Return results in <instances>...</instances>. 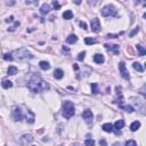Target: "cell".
Here are the masks:
<instances>
[{
    "label": "cell",
    "mask_w": 146,
    "mask_h": 146,
    "mask_svg": "<svg viewBox=\"0 0 146 146\" xmlns=\"http://www.w3.org/2000/svg\"><path fill=\"white\" fill-rule=\"evenodd\" d=\"M84 145H87V146H93V145H95V140H94V139H87L86 142H84Z\"/></svg>",
    "instance_id": "f1b7e54d"
},
{
    "label": "cell",
    "mask_w": 146,
    "mask_h": 146,
    "mask_svg": "<svg viewBox=\"0 0 146 146\" xmlns=\"http://www.w3.org/2000/svg\"><path fill=\"white\" fill-rule=\"evenodd\" d=\"M14 21V16H10V17H8L7 20H6V22L8 23V22H13Z\"/></svg>",
    "instance_id": "74e56055"
},
{
    "label": "cell",
    "mask_w": 146,
    "mask_h": 146,
    "mask_svg": "<svg viewBox=\"0 0 146 146\" xmlns=\"http://www.w3.org/2000/svg\"><path fill=\"white\" fill-rule=\"evenodd\" d=\"M16 73H17V67H15V66H9L8 67V71H7L8 75H15Z\"/></svg>",
    "instance_id": "603a6c76"
},
{
    "label": "cell",
    "mask_w": 146,
    "mask_h": 146,
    "mask_svg": "<svg viewBox=\"0 0 146 146\" xmlns=\"http://www.w3.org/2000/svg\"><path fill=\"white\" fill-rule=\"evenodd\" d=\"M39 66H40L41 70L47 71V70H49V68H50V64H49L48 62H46V60H41V62L39 63Z\"/></svg>",
    "instance_id": "5bb4252c"
},
{
    "label": "cell",
    "mask_w": 146,
    "mask_h": 146,
    "mask_svg": "<svg viewBox=\"0 0 146 146\" xmlns=\"http://www.w3.org/2000/svg\"><path fill=\"white\" fill-rule=\"evenodd\" d=\"M82 118H83V120L86 121L87 123H91L93 119H94V114L90 110H84L83 113H82Z\"/></svg>",
    "instance_id": "52a82bcc"
},
{
    "label": "cell",
    "mask_w": 146,
    "mask_h": 146,
    "mask_svg": "<svg viewBox=\"0 0 146 146\" xmlns=\"http://www.w3.org/2000/svg\"><path fill=\"white\" fill-rule=\"evenodd\" d=\"M27 88H29L32 93L38 94L41 91H45V90H48L49 84L47 83L46 81H43L39 75L34 74V75H32V78L30 79V81L27 82Z\"/></svg>",
    "instance_id": "6da1fadb"
},
{
    "label": "cell",
    "mask_w": 146,
    "mask_h": 146,
    "mask_svg": "<svg viewBox=\"0 0 146 146\" xmlns=\"http://www.w3.org/2000/svg\"><path fill=\"white\" fill-rule=\"evenodd\" d=\"M91 91H93V94H95V95L99 93V90H98V84L96 83V82L91 83Z\"/></svg>",
    "instance_id": "d4e9b609"
},
{
    "label": "cell",
    "mask_w": 146,
    "mask_h": 146,
    "mask_svg": "<svg viewBox=\"0 0 146 146\" xmlns=\"http://www.w3.org/2000/svg\"><path fill=\"white\" fill-rule=\"evenodd\" d=\"M12 55H15V57H14V58H16V59H18V60L31 59L32 57H33V56L31 55V53H29V51H27L26 49H24V48L18 49V50H15Z\"/></svg>",
    "instance_id": "3957f363"
},
{
    "label": "cell",
    "mask_w": 146,
    "mask_h": 146,
    "mask_svg": "<svg viewBox=\"0 0 146 146\" xmlns=\"http://www.w3.org/2000/svg\"><path fill=\"white\" fill-rule=\"evenodd\" d=\"M17 26H20V22H15V23H14V25L10 27V29H8V31H10V32H12V31H15Z\"/></svg>",
    "instance_id": "f546056e"
},
{
    "label": "cell",
    "mask_w": 146,
    "mask_h": 146,
    "mask_svg": "<svg viewBox=\"0 0 146 146\" xmlns=\"http://www.w3.org/2000/svg\"><path fill=\"white\" fill-rule=\"evenodd\" d=\"M33 142V137L31 136L30 134H24L23 136L20 138V143L23 145H27V144H31Z\"/></svg>",
    "instance_id": "ba28073f"
},
{
    "label": "cell",
    "mask_w": 146,
    "mask_h": 146,
    "mask_svg": "<svg viewBox=\"0 0 146 146\" xmlns=\"http://www.w3.org/2000/svg\"><path fill=\"white\" fill-rule=\"evenodd\" d=\"M76 41H78V37H76L75 34H70L66 38V42L70 43V45H73V43H75Z\"/></svg>",
    "instance_id": "4fadbf2b"
},
{
    "label": "cell",
    "mask_w": 146,
    "mask_h": 146,
    "mask_svg": "<svg viewBox=\"0 0 146 146\" xmlns=\"http://www.w3.org/2000/svg\"><path fill=\"white\" fill-rule=\"evenodd\" d=\"M102 15L104 17H110V16H117V8L113 5H107L102 9Z\"/></svg>",
    "instance_id": "277c9868"
},
{
    "label": "cell",
    "mask_w": 146,
    "mask_h": 146,
    "mask_svg": "<svg viewBox=\"0 0 146 146\" xmlns=\"http://www.w3.org/2000/svg\"><path fill=\"white\" fill-rule=\"evenodd\" d=\"M54 76H55V79H58V80L62 79L63 76H64V71L60 70V68H57L54 72Z\"/></svg>",
    "instance_id": "9a60e30c"
},
{
    "label": "cell",
    "mask_w": 146,
    "mask_h": 146,
    "mask_svg": "<svg viewBox=\"0 0 146 146\" xmlns=\"http://www.w3.org/2000/svg\"><path fill=\"white\" fill-rule=\"evenodd\" d=\"M90 27L94 32H98L101 30V22L98 18H93L90 22Z\"/></svg>",
    "instance_id": "9c48e42d"
},
{
    "label": "cell",
    "mask_w": 146,
    "mask_h": 146,
    "mask_svg": "<svg viewBox=\"0 0 146 146\" xmlns=\"http://www.w3.org/2000/svg\"><path fill=\"white\" fill-rule=\"evenodd\" d=\"M119 71L122 75V78H125L126 80H129L130 79V74H129L128 70L126 68V63L125 62H120L119 63Z\"/></svg>",
    "instance_id": "5b68a950"
},
{
    "label": "cell",
    "mask_w": 146,
    "mask_h": 146,
    "mask_svg": "<svg viewBox=\"0 0 146 146\" xmlns=\"http://www.w3.org/2000/svg\"><path fill=\"white\" fill-rule=\"evenodd\" d=\"M94 62H95L96 64H103V63L105 62V57L102 54H95L94 55Z\"/></svg>",
    "instance_id": "8fae6325"
},
{
    "label": "cell",
    "mask_w": 146,
    "mask_h": 146,
    "mask_svg": "<svg viewBox=\"0 0 146 146\" xmlns=\"http://www.w3.org/2000/svg\"><path fill=\"white\" fill-rule=\"evenodd\" d=\"M104 47L107 49V50L110 51H113L114 53V55H119V51H120V46L119 45H107V43H105L104 45Z\"/></svg>",
    "instance_id": "30bf717a"
},
{
    "label": "cell",
    "mask_w": 146,
    "mask_h": 146,
    "mask_svg": "<svg viewBox=\"0 0 146 146\" xmlns=\"http://www.w3.org/2000/svg\"><path fill=\"white\" fill-rule=\"evenodd\" d=\"M99 144H101V145H106V142H105V140H101Z\"/></svg>",
    "instance_id": "ab89813d"
},
{
    "label": "cell",
    "mask_w": 146,
    "mask_h": 146,
    "mask_svg": "<svg viewBox=\"0 0 146 146\" xmlns=\"http://www.w3.org/2000/svg\"><path fill=\"white\" fill-rule=\"evenodd\" d=\"M4 59H5V60H13L14 57H13L12 54H5V55H4Z\"/></svg>",
    "instance_id": "83f0119b"
},
{
    "label": "cell",
    "mask_w": 146,
    "mask_h": 146,
    "mask_svg": "<svg viewBox=\"0 0 146 146\" xmlns=\"http://www.w3.org/2000/svg\"><path fill=\"white\" fill-rule=\"evenodd\" d=\"M133 67H134L136 71H138V72H143V71H144V67H143L142 64H140V63H138V62H135L134 64H133Z\"/></svg>",
    "instance_id": "7402d4cb"
},
{
    "label": "cell",
    "mask_w": 146,
    "mask_h": 146,
    "mask_svg": "<svg viewBox=\"0 0 146 146\" xmlns=\"http://www.w3.org/2000/svg\"><path fill=\"white\" fill-rule=\"evenodd\" d=\"M84 55H86V51H82V53H80L79 56H78V59L79 60H83L84 59Z\"/></svg>",
    "instance_id": "1f68e13d"
},
{
    "label": "cell",
    "mask_w": 146,
    "mask_h": 146,
    "mask_svg": "<svg viewBox=\"0 0 146 146\" xmlns=\"http://www.w3.org/2000/svg\"><path fill=\"white\" fill-rule=\"evenodd\" d=\"M72 1H73L75 5H80V4L82 2V0H72Z\"/></svg>",
    "instance_id": "d590c367"
},
{
    "label": "cell",
    "mask_w": 146,
    "mask_h": 146,
    "mask_svg": "<svg viewBox=\"0 0 146 146\" xmlns=\"http://www.w3.org/2000/svg\"><path fill=\"white\" fill-rule=\"evenodd\" d=\"M120 34H123V33H120ZM120 34H111V33H109V34H107V38H109V39H110V38H111V39H114V38H119Z\"/></svg>",
    "instance_id": "836d02e7"
},
{
    "label": "cell",
    "mask_w": 146,
    "mask_h": 146,
    "mask_svg": "<svg viewBox=\"0 0 146 146\" xmlns=\"http://www.w3.org/2000/svg\"><path fill=\"white\" fill-rule=\"evenodd\" d=\"M50 12V6H49L48 4H43L42 6L40 7V13L42 14V15H46V14H48Z\"/></svg>",
    "instance_id": "7c38bea8"
},
{
    "label": "cell",
    "mask_w": 146,
    "mask_h": 146,
    "mask_svg": "<svg viewBox=\"0 0 146 146\" xmlns=\"http://www.w3.org/2000/svg\"><path fill=\"white\" fill-rule=\"evenodd\" d=\"M125 127V121L123 120H118V121H115V123H114V128L117 129L118 131L121 130V129Z\"/></svg>",
    "instance_id": "2e32d148"
},
{
    "label": "cell",
    "mask_w": 146,
    "mask_h": 146,
    "mask_svg": "<svg viewBox=\"0 0 146 146\" xmlns=\"http://www.w3.org/2000/svg\"><path fill=\"white\" fill-rule=\"evenodd\" d=\"M136 47H137V50H138L139 56H144V55H146V49L142 45H137Z\"/></svg>",
    "instance_id": "44dd1931"
},
{
    "label": "cell",
    "mask_w": 146,
    "mask_h": 146,
    "mask_svg": "<svg viewBox=\"0 0 146 146\" xmlns=\"http://www.w3.org/2000/svg\"><path fill=\"white\" fill-rule=\"evenodd\" d=\"M102 128H103V130L106 131V133H112V131L114 130V128H113V126L111 123H104V125L102 126Z\"/></svg>",
    "instance_id": "e0dca14e"
},
{
    "label": "cell",
    "mask_w": 146,
    "mask_h": 146,
    "mask_svg": "<svg viewBox=\"0 0 146 146\" xmlns=\"http://www.w3.org/2000/svg\"><path fill=\"white\" fill-rule=\"evenodd\" d=\"M13 117H14V120L17 122V121H21L22 119H23V113H22V110L20 109V107L15 106L13 110Z\"/></svg>",
    "instance_id": "8992f818"
},
{
    "label": "cell",
    "mask_w": 146,
    "mask_h": 146,
    "mask_svg": "<svg viewBox=\"0 0 146 146\" xmlns=\"http://www.w3.org/2000/svg\"><path fill=\"white\" fill-rule=\"evenodd\" d=\"M139 128H140V122L139 121H134V122L131 123V126H130V130L131 131H137Z\"/></svg>",
    "instance_id": "ac0fdd59"
},
{
    "label": "cell",
    "mask_w": 146,
    "mask_h": 146,
    "mask_svg": "<svg viewBox=\"0 0 146 146\" xmlns=\"http://www.w3.org/2000/svg\"><path fill=\"white\" fill-rule=\"evenodd\" d=\"M63 50H65V51H68V48H66V47H63Z\"/></svg>",
    "instance_id": "60d3db41"
},
{
    "label": "cell",
    "mask_w": 146,
    "mask_h": 146,
    "mask_svg": "<svg viewBox=\"0 0 146 146\" xmlns=\"http://www.w3.org/2000/svg\"><path fill=\"white\" fill-rule=\"evenodd\" d=\"M74 114H75V107H74L73 103L70 101H65L62 107V115L65 119H71Z\"/></svg>",
    "instance_id": "7a4b0ae2"
},
{
    "label": "cell",
    "mask_w": 146,
    "mask_h": 146,
    "mask_svg": "<svg viewBox=\"0 0 146 146\" xmlns=\"http://www.w3.org/2000/svg\"><path fill=\"white\" fill-rule=\"evenodd\" d=\"M140 93H142V94H143V95H145V86H144V87H143V88H142V89H140Z\"/></svg>",
    "instance_id": "f35d334b"
},
{
    "label": "cell",
    "mask_w": 146,
    "mask_h": 146,
    "mask_svg": "<svg viewBox=\"0 0 146 146\" xmlns=\"http://www.w3.org/2000/svg\"><path fill=\"white\" fill-rule=\"evenodd\" d=\"M138 32H139V27L137 26V27H135V29L133 30V32H131V33L129 34V37H130V38H133V37H135V34H137V33H138Z\"/></svg>",
    "instance_id": "4316f807"
},
{
    "label": "cell",
    "mask_w": 146,
    "mask_h": 146,
    "mask_svg": "<svg viewBox=\"0 0 146 146\" xmlns=\"http://www.w3.org/2000/svg\"><path fill=\"white\" fill-rule=\"evenodd\" d=\"M63 18L64 20H71V18H73V13L71 10H66V12L63 13Z\"/></svg>",
    "instance_id": "ffe728a7"
},
{
    "label": "cell",
    "mask_w": 146,
    "mask_h": 146,
    "mask_svg": "<svg viewBox=\"0 0 146 146\" xmlns=\"http://www.w3.org/2000/svg\"><path fill=\"white\" fill-rule=\"evenodd\" d=\"M115 90H117V94H118V95H121V88H120V87H117V88H115Z\"/></svg>",
    "instance_id": "8d00e7d4"
},
{
    "label": "cell",
    "mask_w": 146,
    "mask_h": 146,
    "mask_svg": "<svg viewBox=\"0 0 146 146\" xmlns=\"http://www.w3.org/2000/svg\"><path fill=\"white\" fill-rule=\"evenodd\" d=\"M80 26H81L83 30H87V29H88V27H87V24L84 23V22H80Z\"/></svg>",
    "instance_id": "e575fe53"
},
{
    "label": "cell",
    "mask_w": 146,
    "mask_h": 146,
    "mask_svg": "<svg viewBox=\"0 0 146 146\" xmlns=\"http://www.w3.org/2000/svg\"><path fill=\"white\" fill-rule=\"evenodd\" d=\"M1 84H2V87H4L5 89H9V88L13 87V82L10 81V80H4Z\"/></svg>",
    "instance_id": "d6986e66"
},
{
    "label": "cell",
    "mask_w": 146,
    "mask_h": 146,
    "mask_svg": "<svg viewBox=\"0 0 146 146\" xmlns=\"http://www.w3.org/2000/svg\"><path fill=\"white\" fill-rule=\"evenodd\" d=\"M27 113L30 114V117H29V118L26 117V121H27L29 123H33V122H34V114H33L32 112L30 113V110H27Z\"/></svg>",
    "instance_id": "cb8c5ba5"
},
{
    "label": "cell",
    "mask_w": 146,
    "mask_h": 146,
    "mask_svg": "<svg viewBox=\"0 0 146 146\" xmlns=\"http://www.w3.org/2000/svg\"><path fill=\"white\" fill-rule=\"evenodd\" d=\"M126 145H127V146H129V145H134V146H136V145H137V143L135 142V140H127V142H126Z\"/></svg>",
    "instance_id": "d6a6232c"
},
{
    "label": "cell",
    "mask_w": 146,
    "mask_h": 146,
    "mask_svg": "<svg viewBox=\"0 0 146 146\" xmlns=\"http://www.w3.org/2000/svg\"><path fill=\"white\" fill-rule=\"evenodd\" d=\"M53 6H54L55 9H59V8H60V5L57 2V0H54V1H53Z\"/></svg>",
    "instance_id": "4dcf8cb0"
},
{
    "label": "cell",
    "mask_w": 146,
    "mask_h": 146,
    "mask_svg": "<svg viewBox=\"0 0 146 146\" xmlns=\"http://www.w3.org/2000/svg\"><path fill=\"white\" fill-rule=\"evenodd\" d=\"M84 42H86V45H94V43L97 42V40L93 39V38H86V39H84Z\"/></svg>",
    "instance_id": "484cf974"
}]
</instances>
